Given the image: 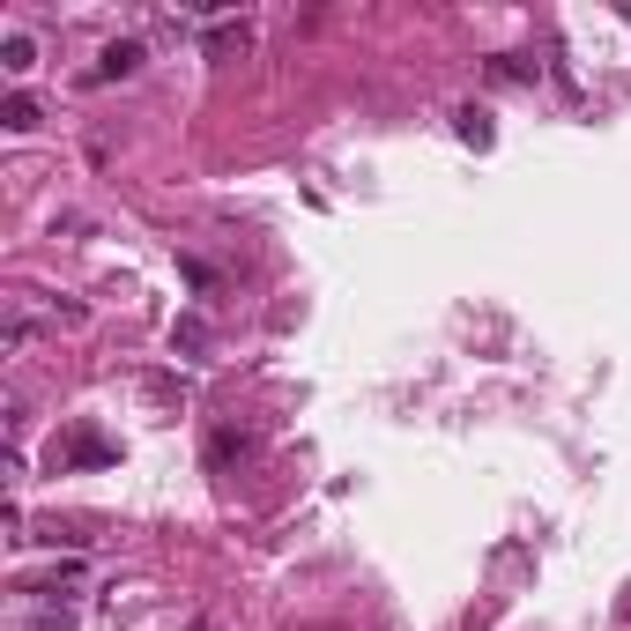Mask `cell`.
Masks as SVG:
<instances>
[{
	"instance_id": "6da1fadb",
	"label": "cell",
	"mask_w": 631,
	"mask_h": 631,
	"mask_svg": "<svg viewBox=\"0 0 631 631\" xmlns=\"http://www.w3.org/2000/svg\"><path fill=\"white\" fill-rule=\"evenodd\" d=\"M52 461H60V468H112V461H120V446L82 424V431H68V446H52Z\"/></svg>"
},
{
	"instance_id": "ba28073f",
	"label": "cell",
	"mask_w": 631,
	"mask_h": 631,
	"mask_svg": "<svg viewBox=\"0 0 631 631\" xmlns=\"http://www.w3.org/2000/svg\"><path fill=\"white\" fill-rule=\"evenodd\" d=\"M68 587H82V558H60V564L45 572V580H30L23 594H68Z\"/></svg>"
},
{
	"instance_id": "7c38bea8",
	"label": "cell",
	"mask_w": 631,
	"mask_h": 631,
	"mask_svg": "<svg viewBox=\"0 0 631 631\" xmlns=\"http://www.w3.org/2000/svg\"><path fill=\"white\" fill-rule=\"evenodd\" d=\"M186 631H208V624H186Z\"/></svg>"
},
{
	"instance_id": "3957f363",
	"label": "cell",
	"mask_w": 631,
	"mask_h": 631,
	"mask_svg": "<svg viewBox=\"0 0 631 631\" xmlns=\"http://www.w3.org/2000/svg\"><path fill=\"white\" fill-rule=\"evenodd\" d=\"M201 45H208V60H238V52H253V23H208V38H201Z\"/></svg>"
},
{
	"instance_id": "8fae6325",
	"label": "cell",
	"mask_w": 631,
	"mask_h": 631,
	"mask_svg": "<svg viewBox=\"0 0 631 631\" xmlns=\"http://www.w3.org/2000/svg\"><path fill=\"white\" fill-rule=\"evenodd\" d=\"M179 275H186L194 291H216V267H208V261H179Z\"/></svg>"
},
{
	"instance_id": "7a4b0ae2",
	"label": "cell",
	"mask_w": 631,
	"mask_h": 631,
	"mask_svg": "<svg viewBox=\"0 0 631 631\" xmlns=\"http://www.w3.org/2000/svg\"><path fill=\"white\" fill-rule=\"evenodd\" d=\"M142 60H149V45H142V38H112V45L98 52L90 82H126V74H142Z\"/></svg>"
},
{
	"instance_id": "30bf717a",
	"label": "cell",
	"mask_w": 631,
	"mask_h": 631,
	"mask_svg": "<svg viewBox=\"0 0 631 631\" xmlns=\"http://www.w3.org/2000/svg\"><path fill=\"white\" fill-rule=\"evenodd\" d=\"M490 74H498V82H535V74H542V60H528V52H498V60H490Z\"/></svg>"
},
{
	"instance_id": "9c48e42d",
	"label": "cell",
	"mask_w": 631,
	"mask_h": 631,
	"mask_svg": "<svg viewBox=\"0 0 631 631\" xmlns=\"http://www.w3.org/2000/svg\"><path fill=\"white\" fill-rule=\"evenodd\" d=\"M0 68H8V74H30V68H38V45H30L23 30H8V38H0Z\"/></svg>"
},
{
	"instance_id": "52a82bcc",
	"label": "cell",
	"mask_w": 631,
	"mask_h": 631,
	"mask_svg": "<svg viewBox=\"0 0 631 631\" xmlns=\"http://www.w3.org/2000/svg\"><path fill=\"white\" fill-rule=\"evenodd\" d=\"M38 120H45V112H38V98H30V90H16V98H0V126H8V134H30Z\"/></svg>"
},
{
	"instance_id": "4fadbf2b",
	"label": "cell",
	"mask_w": 631,
	"mask_h": 631,
	"mask_svg": "<svg viewBox=\"0 0 631 631\" xmlns=\"http://www.w3.org/2000/svg\"><path fill=\"white\" fill-rule=\"evenodd\" d=\"M624 609H631V602H624Z\"/></svg>"
},
{
	"instance_id": "277c9868",
	"label": "cell",
	"mask_w": 631,
	"mask_h": 631,
	"mask_svg": "<svg viewBox=\"0 0 631 631\" xmlns=\"http://www.w3.org/2000/svg\"><path fill=\"white\" fill-rule=\"evenodd\" d=\"M253 454V431H238V424H223V431H208V468H231Z\"/></svg>"
},
{
	"instance_id": "5b68a950",
	"label": "cell",
	"mask_w": 631,
	"mask_h": 631,
	"mask_svg": "<svg viewBox=\"0 0 631 631\" xmlns=\"http://www.w3.org/2000/svg\"><path fill=\"white\" fill-rule=\"evenodd\" d=\"M454 134H461L468 149H490V142H498V126H490L484 104H461V112H454Z\"/></svg>"
},
{
	"instance_id": "8992f818",
	"label": "cell",
	"mask_w": 631,
	"mask_h": 631,
	"mask_svg": "<svg viewBox=\"0 0 631 631\" xmlns=\"http://www.w3.org/2000/svg\"><path fill=\"white\" fill-rule=\"evenodd\" d=\"M171 349H179V357H201V349H208V319L179 313V319H171Z\"/></svg>"
}]
</instances>
